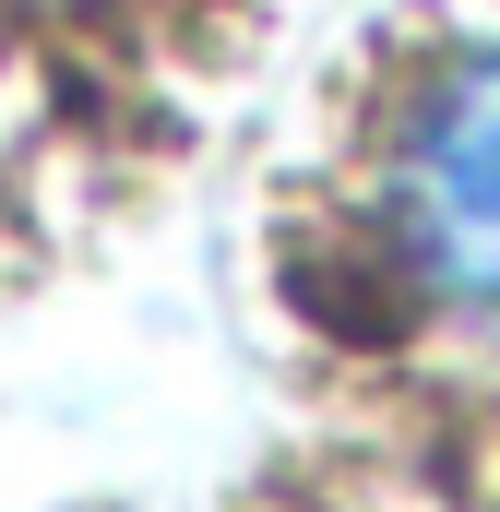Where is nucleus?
I'll return each instance as SVG.
<instances>
[{
  "label": "nucleus",
  "mask_w": 500,
  "mask_h": 512,
  "mask_svg": "<svg viewBox=\"0 0 500 512\" xmlns=\"http://www.w3.org/2000/svg\"><path fill=\"white\" fill-rule=\"evenodd\" d=\"M381 239L417 298L500 322V48L453 60L381 155Z\"/></svg>",
  "instance_id": "obj_1"
}]
</instances>
